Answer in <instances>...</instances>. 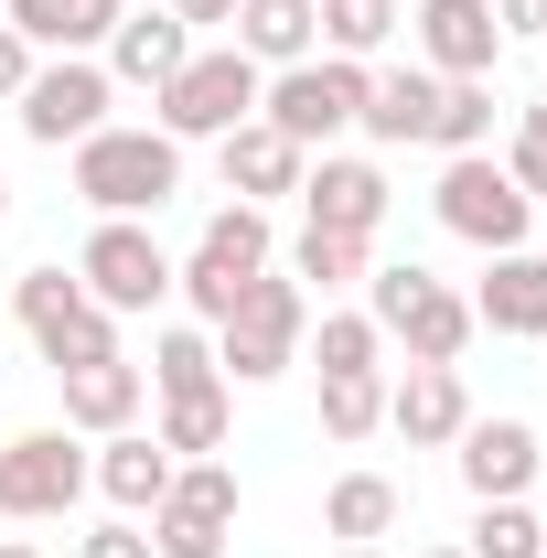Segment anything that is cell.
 <instances>
[{"instance_id":"21","label":"cell","mask_w":547,"mask_h":558,"mask_svg":"<svg viewBox=\"0 0 547 558\" xmlns=\"http://www.w3.org/2000/svg\"><path fill=\"white\" fill-rule=\"evenodd\" d=\"M429 119H440V75H429V65L365 75V119H354V130L376 140V150H409V140H429Z\"/></svg>"},{"instance_id":"35","label":"cell","mask_w":547,"mask_h":558,"mask_svg":"<svg viewBox=\"0 0 547 558\" xmlns=\"http://www.w3.org/2000/svg\"><path fill=\"white\" fill-rule=\"evenodd\" d=\"M75 558H161V548H150V526H139V515H108V526H86V537H75Z\"/></svg>"},{"instance_id":"24","label":"cell","mask_w":547,"mask_h":558,"mask_svg":"<svg viewBox=\"0 0 547 558\" xmlns=\"http://www.w3.org/2000/svg\"><path fill=\"white\" fill-rule=\"evenodd\" d=\"M172 473H183V462H172L161 440H139V429H119V440L97 451V494H108L119 515H150V505L172 494Z\"/></svg>"},{"instance_id":"41","label":"cell","mask_w":547,"mask_h":558,"mask_svg":"<svg viewBox=\"0 0 547 558\" xmlns=\"http://www.w3.org/2000/svg\"><path fill=\"white\" fill-rule=\"evenodd\" d=\"M343 558H387V548H343Z\"/></svg>"},{"instance_id":"1","label":"cell","mask_w":547,"mask_h":558,"mask_svg":"<svg viewBox=\"0 0 547 558\" xmlns=\"http://www.w3.org/2000/svg\"><path fill=\"white\" fill-rule=\"evenodd\" d=\"M75 194H86L97 215H161L172 194H183V140L108 119L97 140H75Z\"/></svg>"},{"instance_id":"42","label":"cell","mask_w":547,"mask_h":558,"mask_svg":"<svg viewBox=\"0 0 547 558\" xmlns=\"http://www.w3.org/2000/svg\"><path fill=\"white\" fill-rule=\"evenodd\" d=\"M0 215H11V183H0Z\"/></svg>"},{"instance_id":"37","label":"cell","mask_w":547,"mask_h":558,"mask_svg":"<svg viewBox=\"0 0 547 558\" xmlns=\"http://www.w3.org/2000/svg\"><path fill=\"white\" fill-rule=\"evenodd\" d=\"M494 22H505V44H537V33H547V0H494Z\"/></svg>"},{"instance_id":"16","label":"cell","mask_w":547,"mask_h":558,"mask_svg":"<svg viewBox=\"0 0 547 558\" xmlns=\"http://www.w3.org/2000/svg\"><path fill=\"white\" fill-rule=\"evenodd\" d=\"M194 65V22L183 11H130L119 33H108V86H172V75Z\"/></svg>"},{"instance_id":"13","label":"cell","mask_w":547,"mask_h":558,"mask_svg":"<svg viewBox=\"0 0 547 558\" xmlns=\"http://www.w3.org/2000/svg\"><path fill=\"white\" fill-rule=\"evenodd\" d=\"M451 462H462L473 505H505V494H526V484H537V429H526V418H462Z\"/></svg>"},{"instance_id":"23","label":"cell","mask_w":547,"mask_h":558,"mask_svg":"<svg viewBox=\"0 0 547 558\" xmlns=\"http://www.w3.org/2000/svg\"><path fill=\"white\" fill-rule=\"evenodd\" d=\"M312 44H323V0H236V54L258 75L301 65Z\"/></svg>"},{"instance_id":"27","label":"cell","mask_w":547,"mask_h":558,"mask_svg":"<svg viewBox=\"0 0 547 558\" xmlns=\"http://www.w3.org/2000/svg\"><path fill=\"white\" fill-rule=\"evenodd\" d=\"M139 376H150V398H183V387H215L226 365H215V333H194V323H161Z\"/></svg>"},{"instance_id":"33","label":"cell","mask_w":547,"mask_h":558,"mask_svg":"<svg viewBox=\"0 0 547 558\" xmlns=\"http://www.w3.org/2000/svg\"><path fill=\"white\" fill-rule=\"evenodd\" d=\"M376 354H387V333H376L365 312H323V333H312V365H323V376H365Z\"/></svg>"},{"instance_id":"6","label":"cell","mask_w":547,"mask_h":558,"mask_svg":"<svg viewBox=\"0 0 547 558\" xmlns=\"http://www.w3.org/2000/svg\"><path fill=\"white\" fill-rule=\"evenodd\" d=\"M258 86H269V75L247 65L236 44H194V65L150 97V108H161L150 130H172V140H226V130H247V119H258Z\"/></svg>"},{"instance_id":"9","label":"cell","mask_w":547,"mask_h":558,"mask_svg":"<svg viewBox=\"0 0 547 558\" xmlns=\"http://www.w3.org/2000/svg\"><path fill=\"white\" fill-rule=\"evenodd\" d=\"M440 226L462 236V247H483V258H505V247H526V226H537V205L515 194V172L494 161V150H451V172H440Z\"/></svg>"},{"instance_id":"19","label":"cell","mask_w":547,"mask_h":558,"mask_svg":"<svg viewBox=\"0 0 547 558\" xmlns=\"http://www.w3.org/2000/svg\"><path fill=\"white\" fill-rule=\"evenodd\" d=\"M462 418H473V398H462V365H409V376L387 387V429H398V440H418V451L462 440Z\"/></svg>"},{"instance_id":"2","label":"cell","mask_w":547,"mask_h":558,"mask_svg":"<svg viewBox=\"0 0 547 558\" xmlns=\"http://www.w3.org/2000/svg\"><path fill=\"white\" fill-rule=\"evenodd\" d=\"M301 333H312V290L279 279V269H258L247 290H236V312L215 323V365H226L236 387H269V376L301 365Z\"/></svg>"},{"instance_id":"5","label":"cell","mask_w":547,"mask_h":558,"mask_svg":"<svg viewBox=\"0 0 547 558\" xmlns=\"http://www.w3.org/2000/svg\"><path fill=\"white\" fill-rule=\"evenodd\" d=\"M258 119L279 140H301V150H323V140H343L365 119V65L354 54H301V65H279L258 86Z\"/></svg>"},{"instance_id":"17","label":"cell","mask_w":547,"mask_h":558,"mask_svg":"<svg viewBox=\"0 0 547 558\" xmlns=\"http://www.w3.org/2000/svg\"><path fill=\"white\" fill-rule=\"evenodd\" d=\"M473 333H526V344H547V258L537 247H505V258L483 269Z\"/></svg>"},{"instance_id":"26","label":"cell","mask_w":547,"mask_h":558,"mask_svg":"<svg viewBox=\"0 0 547 558\" xmlns=\"http://www.w3.org/2000/svg\"><path fill=\"white\" fill-rule=\"evenodd\" d=\"M398 515H409V494L387 484V473H343L323 494V526H333L343 548H376V537H398Z\"/></svg>"},{"instance_id":"38","label":"cell","mask_w":547,"mask_h":558,"mask_svg":"<svg viewBox=\"0 0 547 558\" xmlns=\"http://www.w3.org/2000/svg\"><path fill=\"white\" fill-rule=\"evenodd\" d=\"M183 22H236V0H172Z\"/></svg>"},{"instance_id":"32","label":"cell","mask_w":547,"mask_h":558,"mask_svg":"<svg viewBox=\"0 0 547 558\" xmlns=\"http://www.w3.org/2000/svg\"><path fill=\"white\" fill-rule=\"evenodd\" d=\"M387 33H398V0H323V54H354L365 65Z\"/></svg>"},{"instance_id":"15","label":"cell","mask_w":547,"mask_h":558,"mask_svg":"<svg viewBox=\"0 0 547 558\" xmlns=\"http://www.w3.org/2000/svg\"><path fill=\"white\" fill-rule=\"evenodd\" d=\"M301 226H333V236H376L387 226V172L376 161H312L301 172Z\"/></svg>"},{"instance_id":"36","label":"cell","mask_w":547,"mask_h":558,"mask_svg":"<svg viewBox=\"0 0 547 558\" xmlns=\"http://www.w3.org/2000/svg\"><path fill=\"white\" fill-rule=\"evenodd\" d=\"M33 65H44V54H33V44H22V33H11V22H0V108H11V97H22V86H33Z\"/></svg>"},{"instance_id":"40","label":"cell","mask_w":547,"mask_h":558,"mask_svg":"<svg viewBox=\"0 0 547 558\" xmlns=\"http://www.w3.org/2000/svg\"><path fill=\"white\" fill-rule=\"evenodd\" d=\"M418 558H473V548H418Z\"/></svg>"},{"instance_id":"4","label":"cell","mask_w":547,"mask_h":558,"mask_svg":"<svg viewBox=\"0 0 547 558\" xmlns=\"http://www.w3.org/2000/svg\"><path fill=\"white\" fill-rule=\"evenodd\" d=\"M11 312H22V333H33V354H44L54 376L119 354V312H97L86 279H65V269H22L11 279Z\"/></svg>"},{"instance_id":"14","label":"cell","mask_w":547,"mask_h":558,"mask_svg":"<svg viewBox=\"0 0 547 558\" xmlns=\"http://www.w3.org/2000/svg\"><path fill=\"white\" fill-rule=\"evenodd\" d=\"M494 54H505L494 0H418V65L429 75H494Z\"/></svg>"},{"instance_id":"43","label":"cell","mask_w":547,"mask_h":558,"mask_svg":"<svg viewBox=\"0 0 547 558\" xmlns=\"http://www.w3.org/2000/svg\"><path fill=\"white\" fill-rule=\"evenodd\" d=\"M537 526H547V515H537Z\"/></svg>"},{"instance_id":"22","label":"cell","mask_w":547,"mask_h":558,"mask_svg":"<svg viewBox=\"0 0 547 558\" xmlns=\"http://www.w3.org/2000/svg\"><path fill=\"white\" fill-rule=\"evenodd\" d=\"M139 398H150V376H139L130 354H108V365H75L65 376V429H86V440H119L139 418Z\"/></svg>"},{"instance_id":"28","label":"cell","mask_w":547,"mask_h":558,"mask_svg":"<svg viewBox=\"0 0 547 558\" xmlns=\"http://www.w3.org/2000/svg\"><path fill=\"white\" fill-rule=\"evenodd\" d=\"M376 269V236H333V226H301L290 236V279L301 290H343V279Z\"/></svg>"},{"instance_id":"20","label":"cell","mask_w":547,"mask_h":558,"mask_svg":"<svg viewBox=\"0 0 547 558\" xmlns=\"http://www.w3.org/2000/svg\"><path fill=\"white\" fill-rule=\"evenodd\" d=\"M0 22H11L33 54H97V44L130 22V0H0Z\"/></svg>"},{"instance_id":"3","label":"cell","mask_w":547,"mask_h":558,"mask_svg":"<svg viewBox=\"0 0 547 558\" xmlns=\"http://www.w3.org/2000/svg\"><path fill=\"white\" fill-rule=\"evenodd\" d=\"M365 323H376V333H398L409 365H462V344H473V301H462L451 279H429L418 258L365 269Z\"/></svg>"},{"instance_id":"8","label":"cell","mask_w":547,"mask_h":558,"mask_svg":"<svg viewBox=\"0 0 547 558\" xmlns=\"http://www.w3.org/2000/svg\"><path fill=\"white\" fill-rule=\"evenodd\" d=\"M108 108H119V86H108L97 54H44L33 86L11 97V119H22L33 150H75V140H97V130H108Z\"/></svg>"},{"instance_id":"30","label":"cell","mask_w":547,"mask_h":558,"mask_svg":"<svg viewBox=\"0 0 547 558\" xmlns=\"http://www.w3.org/2000/svg\"><path fill=\"white\" fill-rule=\"evenodd\" d=\"M323 429H333V440H376V429H387V365L323 376Z\"/></svg>"},{"instance_id":"12","label":"cell","mask_w":547,"mask_h":558,"mask_svg":"<svg viewBox=\"0 0 547 558\" xmlns=\"http://www.w3.org/2000/svg\"><path fill=\"white\" fill-rule=\"evenodd\" d=\"M139 526H150L161 558H226V537H236V473H226V462H183L172 494H161Z\"/></svg>"},{"instance_id":"25","label":"cell","mask_w":547,"mask_h":558,"mask_svg":"<svg viewBox=\"0 0 547 558\" xmlns=\"http://www.w3.org/2000/svg\"><path fill=\"white\" fill-rule=\"evenodd\" d=\"M226 429H236V398H226V376H215V387L161 398V429H150V440H161L172 462H215V451H226Z\"/></svg>"},{"instance_id":"7","label":"cell","mask_w":547,"mask_h":558,"mask_svg":"<svg viewBox=\"0 0 547 558\" xmlns=\"http://www.w3.org/2000/svg\"><path fill=\"white\" fill-rule=\"evenodd\" d=\"M279 258V236H269V205H215L205 215V236H194V258L172 269V290L205 312V323H226L236 312V290Z\"/></svg>"},{"instance_id":"34","label":"cell","mask_w":547,"mask_h":558,"mask_svg":"<svg viewBox=\"0 0 547 558\" xmlns=\"http://www.w3.org/2000/svg\"><path fill=\"white\" fill-rule=\"evenodd\" d=\"M494 161L515 172V194H526V205H547V86L526 97V119H515V140H505Z\"/></svg>"},{"instance_id":"11","label":"cell","mask_w":547,"mask_h":558,"mask_svg":"<svg viewBox=\"0 0 547 558\" xmlns=\"http://www.w3.org/2000/svg\"><path fill=\"white\" fill-rule=\"evenodd\" d=\"M86 484H97V451H75V429H22V440H0V515H11V526L75 515Z\"/></svg>"},{"instance_id":"29","label":"cell","mask_w":547,"mask_h":558,"mask_svg":"<svg viewBox=\"0 0 547 558\" xmlns=\"http://www.w3.org/2000/svg\"><path fill=\"white\" fill-rule=\"evenodd\" d=\"M429 140H440V150H494V75H440Z\"/></svg>"},{"instance_id":"39","label":"cell","mask_w":547,"mask_h":558,"mask_svg":"<svg viewBox=\"0 0 547 558\" xmlns=\"http://www.w3.org/2000/svg\"><path fill=\"white\" fill-rule=\"evenodd\" d=\"M0 558H44V548H33V537H0Z\"/></svg>"},{"instance_id":"18","label":"cell","mask_w":547,"mask_h":558,"mask_svg":"<svg viewBox=\"0 0 547 558\" xmlns=\"http://www.w3.org/2000/svg\"><path fill=\"white\" fill-rule=\"evenodd\" d=\"M215 161H226V194H236V205H269V194H301V172H312V150H301V140H279L269 119L226 130V140H215Z\"/></svg>"},{"instance_id":"31","label":"cell","mask_w":547,"mask_h":558,"mask_svg":"<svg viewBox=\"0 0 547 558\" xmlns=\"http://www.w3.org/2000/svg\"><path fill=\"white\" fill-rule=\"evenodd\" d=\"M462 548H473V558H547V526H537L526 494H505V505H483V515H473Z\"/></svg>"},{"instance_id":"10","label":"cell","mask_w":547,"mask_h":558,"mask_svg":"<svg viewBox=\"0 0 547 558\" xmlns=\"http://www.w3.org/2000/svg\"><path fill=\"white\" fill-rule=\"evenodd\" d=\"M75 279H86L97 312H161L172 301V258L139 215H97V236L75 247Z\"/></svg>"}]
</instances>
